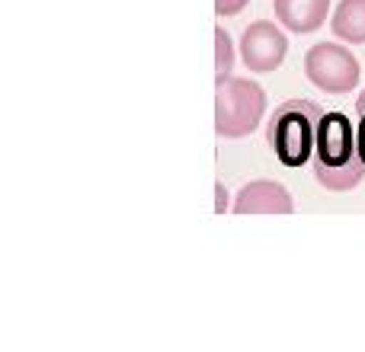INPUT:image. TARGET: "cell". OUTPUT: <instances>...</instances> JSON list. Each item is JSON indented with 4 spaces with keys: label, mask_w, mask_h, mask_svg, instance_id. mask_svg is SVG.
I'll use <instances>...</instances> for the list:
<instances>
[{
    "label": "cell",
    "mask_w": 365,
    "mask_h": 352,
    "mask_svg": "<svg viewBox=\"0 0 365 352\" xmlns=\"http://www.w3.org/2000/svg\"><path fill=\"white\" fill-rule=\"evenodd\" d=\"M272 10L289 32H314L327 23L330 0H272Z\"/></svg>",
    "instance_id": "obj_7"
},
{
    "label": "cell",
    "mask_w": 365,
    "mask_h": 352,
    "mask_svg": "<svg viewBox=\"0 0 365 352\" xmlns=\"http://www.w3.org/2000/svg\"><path fill=\"white\" fill-rule=\"evenodd\" d=\"M324 119V109L311 100H285L272 113L266 138L282 167H304L314 157L317 125Z\"/></svg>",
    "instance_id": "obj_2"
},
{
    "label": "cell",
    "mask_w": 365,
    "mask_h": 352,
    "mask_svg": "<svg viewBox=\"0 0 365 352\" xmlns=\"http://www.w3.org/2000/svg\"><path fill=\"white\" fill-rule=\"evenodd\" d=\"M285 55H289V38H285V32L279 29L276 23H269V19H257V23H250L244 29V38H240V58H244V64L250 71H257V74H269V71H276L279 64L285 61Z\"/></svg>",
    "instance_id": "obj_5"
},
{
    "label": "cell",
    "mask_w": 365,
    "mask_h": 352,
    "mask_svg": "<svg viewBox=\"0 0 365 352\" xmlns=\"http://www.w3.org/2000/svg\"><path fill=\"white\" fill-rule=\"evenodd\" d=\"M356 115H359V122H356V141H359V154L365 160V90L359 100H356Z\"/></svg>",
    "instance_id": "obj_10"
},
{
    "label": "cell",
    "mask_w": 365,
    "mask_h": 352,
    "mask_svg": "<svg viewBox=\"0 0 365 352\" xmlns=\"http://www.w3.org/2000/svg\"><path fill=\"white\" fill-rule=\"evenodd\" d=\"M234 212L237 214H292L295 212V202H292L289 189L282 182L253 180L237 192Z\"/></svg>",
    "instance_id": "obj_6"
},
{
    "label": "cell",
    "mask_w": 365,
    "mask_h": 352,
    "mask_svg": "<svg viewBox=\"0 0 365 352\" xmlns=\"http://www.w3.org/2000/svg\"><path fill=\"white\" fill-rule=\"evenodd\" d=\"M304 74L324 93H353L359 83V61L346 45L317 42L304 55Z\"/></svg>",
    "instance_id": "obj_4"
},
{
    "label": "cell",
    "mask_w": 365,
    "mask_h": 352,
    "mask_svg": "<svg viewBox=\"0 0 365 352\" xmlns=\"http://www.w3.org/2000/svg\"><path fill=\"white\" fill-rule=\"evenodd\" d=\"M215 192H218V208H215V212H225V208H227V192H225V186H221V182H218V186H215Z\"/></svg>",
    "instance_id": "obj_12"
},
{
    "label": "cell",
    "mask_w": 365,
    "mask_h": 352,
    "mask_svg": "<svg viewBox=\"0 0 365 352\" xmlns=\"http://www.w3.org/2000/svg\"><path fill=\"white\" fill-rule=\"evenodd\" d=\"M266 93L250 77H225L215 90V132L221 138H244L263 122Z\"/></svg>",
    "instance_id": "obj_3"
},
{
    "label": "cell",
    "mask_w": 365,
    "mask_h": 352,
    "mask_svg": "<svg viewBox=\"0 0 365 352\" xmlns=\"http://www.w3.org/2000/svg\"><path fill=\"white\" fill-rule=\"evenodd\" d=\"M330 29L340 42L362 45L365 42V0H340V6L334 10Z\"/></svg>",
    "instance_id": "obj_8"
},
{
    "label": "cell",
    "mask_w": 365,
    "mask_h": 352,
    "mask_svg": "<svg viewBox=\"0 0 365 352\" xmlns=\"http://www.w3.org/2000/svg\"><path fill=\"white\" fill-rule=\"evenodd\" d=\"M215 71H218V81L231 77V71H234V42L221 26L215 29Z\"/></svg>",
    "instance_id": "obj_9"
},
{
    "label": "cell",
    "mask_w": 365,
    "mask_h": 352,
    "mask_svg": "<svg viewBox=\"0 0 365 352\" xmlns=\"http://www.w3.org/2000/svg\"><path fill=\"white\" fill-rule=\"evenodd\" d=\"M247 4H250V0H215V13L225 19V16H234V13H240Z\"/></svg>",
    "instance_id": "obj_11"
},
{
    "label": "cell",
    "mask_w": 365,
    "mask_h": 352,
    "mask_svg": "<svg viewBox=\"0 0 365 352\" xmlns=\"http://www.w3.org/2000/svg\"><path fill=\"white\" fill-rule=\"evenodd\" d=\"M311 167H314V180L330 192H349L362 182L365 160L356 141V125L343 113H324Z\"/></svg>",
    "instance_id": "obj_1"
}]
</instances>
